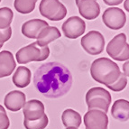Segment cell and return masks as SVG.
Here are the masks:
<instances>
[{
    "mask_svg": "<svg viewBox=\"0 0 129 129\" xmlns=\"http://www.w3.org/2000/svg\"><path fill=\"white\" fill-rule=\"evenodd\" d=\"M79 1H80V0H75V2H76V4H78V3H79Z\"/></svg>",
    "mask_w": 129,
    "mask_h": 129,
    "instance_id": "cell-31",
    "label": "cell"
},
{
    "mask_svg": "<svg viewBox=\"0 0 129 129\" xmlns=\"http://www.w3.org/2000/svg\"><path fill=\"white\" fill-rule=\"evenodd\" d=\"M81 46L85 52L90 55H99L105 47V38L101 33L90 31L81 38Z\"/></svg>",
    "mask_w": 129,
    "mask_h": 129,
    "instance_id": "cell-7",
    "label": "cell"
},
{
    "mask_svg": "<svg viewBox=\"0 0 129 129\" xmlns=\"http://www.w3.org/2000/svg\"><path fill=\"white\" fill-rule=\"evenodd\" d=\"M86 129H108V117L106 113L99 109H89L84 116Z\"/></svg>",
    "mask_w": 129,
    "mask_h": 129,
    "instance_id": "cell-9",
    "label": "cell"
},
{
    "mask_svg": "<svg viewBox=\"0 0 129 129\" xmlns=\"http://www.w3.org/2000/svg\"><path fill=\"white\" fill-rule=\"evenodd\" d=\"M15 67L16 64L12 52L8 51H2L0 52V79L10 76Z\"/></svg>",
    "mask_w": 129,
    "mask_h": 129,
    "instance_id": "cell-15",
    "label": "cell"
},
{
    "mask_svg": "<svg viewBox=\"0 0 129 129\" xmlns=\"http://www.w3.org/2000/svg\"><path fill=\"white\" fill-rule=\"evenodd\" d=\"M39 11L43 17L51 21H60L67 15L66 7L60 0H42Z\"/></svg>",
    "mask_w": 129,
    "mask_h": 129,
    "instance_id": "cell-6",
    "label": "cell"
},
{
    "mask_svg": "<svg viewBox=\"0 0 129 129\" xmlns=\"http://www.w3.org/2000/svg\"><path fill=\"white\" fill-rule=\"evenodd\" d=\"M50 48L48 45L41 47L36 42L23 47L16 52L15 58L19 64H27L32 61H43L49 57Z\"/></svg>",
    "mask_w": 129,
    "mask_h": 129,
    "instance_id": "cell-3",
    "label": "cell"
},
{
    "mask_svg": "<svg viewBox=\"0 0 129 129\" xmlns=\"http://www.w3.org/2000/svg\"><path fill=\"white\" fill-rule=\"evenodd\" d=\"M111 115L114 118L126 122L129 118V102L125 99L116 100L111 108Z\"/></svg>",
    "mask_w": 129,
    "mask_h": 129,
    "instance_id": "cell-17",
    "label": "cell"
},
{
    "mask_svg": "<svg viewBox=\"0 0 129 129\" xmlns=\"http://www.w3.org/2000/svg\"><path fill=\"white\" fill-rule=\"evenodd\" d=\"M90 74L93 80L106 87L114 84L120 77L119 66L108 58L95 60L90 67Z\"/></svg>",
    "mask_w": 129,
    "mask_h": 129,
    "instance_id": "cell-2",
    "label": "cell"
},
{
    "mask_svg": "<svg viewBox=\"0 0 129 129\" xmlns=\"http://www.w3.org/2000/svg\"><path fill=\"white\" fill-rule=\"evenodd\" d=\"M128 64H129L128 61H126V62L124 64V71H125L124 74H125L126 77H128Z\"/></svg>",
    "mask_w": 129,
    "mask_h": 129,
    "instance_id": "cell-27",
    "label": "cell"
},
{
    "mask_svg": "<svg viewBox=\"0 0 129 129\" xmlns=\"http://www.w3.org/2000/svg\"><path fill=\"white\" fill-rule=\"evenodd\" d=\"M86 24L79 16H71L62 24V32L67 38L76 39L85 33Z\"/></svg>",
    "mask_w": 129,
    "mask_h": 129,
    "instance_id": "cell-10",
    "label": "cell"
},
{
    "mask_svg": "<svg viewBox=\"0 0 129 129\" xmlns=\"http://www.w3.org/2000/svg\"><path fill=\"white\" fill-rule=\"evenodd\" d=\"M9 125H10V121L7 115V112L3 108V106L0 105V129H8Z\"/></svg>",
    "mask_w": 129,
    "mask_h": 129,
    "instance_id": "cell-24",
    "label": "cell"
},
{
    "mask_svg": "<svg viewBox=\"0 0 129 129\" xmlns=\"http://www.w3.org/2000/svg\"><path fill=\"white\" fill-rule=\"evenodd\" d=\"M125 8H126V11H128V0H126V3H125Z\"/></svg>",
    "mask_w": 129,
    "mask_h": 129,
    "instance_id": "cell-28",
    "label": "cell"
},
{
    "mask_svg": "<svg viewBox=\"0 0 129 129\" xmlns=\"http://www.w3.org/2000/svg\"><path fill=\"white\" fill-rule=\"evenodd\" d=\"M103 1L108 6H117L123 2V0H103Z\"/></svg>",
    "mask_w": 129,
    "mask_h": 129,
    "instance_id": "cell-26",
    "label": "cell"
},
{
    "mask_svg": "<svg viewBox=\"0 0 129 129\" xmlns=\"http://www.w3.org/2000/svg\"><path fill=\"white\" fill-rule=\"evenodd\" d=\"M34 84L46 98H60L70 90L72 76L66 67L58 62L43 64L35 71Z\"/></svg>",
    "mask_w": 129,
    "mask_h": 129,
    "instance_id": "cell-1",
    "label": "cell"
},
{
    "mask_svg": "<svg viewBox=\"0 0 129 129\" xmlns=\"http://www.w3.org/2000/svg\"><path fill=\"white\" fill-rule=\"evenodd\" d=\"M3 44H4V43H0V50H1V48L3 47Z\"/></svg>",
    "mask_w": 129,
    "mask_h": 129,
    "instance_id": "cell-30",
    "label": "cell"
},
{
    "mask_svg": "<svg viewBox=\"0 0 129 129\" xmlns=\"http://www.w3.org/2000/svg\"><path fill=\"white\" fill-rule=\"evenodd\" d=\"M0 2H1V0H0Z\"/></svg>",
    "mask_w": 129,
    "mask_h": 129,
    "instance_id": "cell-32",
    "label": "cell"
},
{
    "mask_svg": "<svg viewBox=\"0 0 129 129\" xmlns=\"http://www.w3.org/2000/svg\"><path fill=\"white\" fill-rule=\"evenodd\" d=\"M49 25L46 21L41 19H32L22 25V33L24 36L31 39H37L38 35L43 28Z\"/></svg>",
    "mask_w": 129,
    "mask_h": 129,
    "instance_id": "cell-14",
    "label": "cell"
},
{
    "mask_svg": "<svg viewBox=\"0 0 129 129\" xmlns=\"http://www.w3.org/2000/svg\"><path fill=\"white\" fill-rule=\"evenodd\" d=\"M32 72L27 67L19 66L13 75V83L18 88H25L31 82Z\"/></svg>",
    "mask_w": 129,
    "mask_h": 129,
    "instance_id": "cell-18",
    "label": "cell"
},
{
    "mask_svg": "<svg viewBox=\"0 0 129 129\" xmlns=\"http://www.w3.org/2000/svg\"><path fill=\"white\" fill-rule=\"evenodd\" d=\"M66 129H78V128H73V127H67Z\"/></svg>",
    "mask_w": 129,
    "mask_h": 129,
    "instance_id": "cell-29",
    "label": "cell"
},
{
    "mask_svg": "<svg viewBox=\"0 0 129 129\" xmlns=\"http://www.w3.org/2000/svg\"><path fill=\"white\" fill-rule=\"evenodd\" d=\"M12 35V29L11 27L7 28L6 30H0V43H4L8 41Z\"/></svg>",
    "mask_w": 129,
    "mask_h": 129,
    "instance_id": "cell-25",
    "label": "cell"
},
{
    "mask_svg": "<svg viewBox=\"0 0 129 129\" xmlns=\"http://www.w3.org/2000/svg\"><path fill=\"white\" fill-rule=\"evenodd\" d=\"M60 32L59 31L58 28L55 26H49L43 28V30L40 32L37 37L36 43L39 46L43 47V46L48 45V43L55 41L56 39L60 37Z\"/></svg>",
    "mask_w": 129,
    "mask_h": 129,
    "instance_id": "cell-16",
    "label": "cell"
},
{
    "mask_svg": "<svg viewBox=\"0 0 129 129\" xmlns=\"http://www.w3.org/2000/svg\"><path fill=\"white\" fill-rule=\"evenodd\" d=\"M23 113H24L25 120H38L45 114L44 113V105L40 100L31 99L24 103V107H23Z\"/></svg>",
    "mask_w": 129,
    "mask_h": 129,
    "instance_id": "cell-11",
    "label": "cell"
},
{
    "mask_svg": "<svg viewBox=\"0 0 129 129\" xmlns=\"http://www.w3.org/2000/svg\"><path fill=\"white\" fill-rule=\"evenodd\" d=\"M77 5L82 17L87 20H94L100 14V7L97 0H80Z\"/></svg>",
    "mask_w": 129,
    "mask_h": 129,
    "instance_id": "cell-12",
    "label": "cell"
},
{
    "mask_svg": "<svg viewBox=\"0 0 129 129\" xmlns=\"http://www.w3.org/2000/svg\"><path fill=\"white\" fill-rule=\"evenodd\" d=\"M126 85H127V77L124 73L121 72L120 77L118 78V80H116L114 84L109 85L107 88L111 89L112 91H115V92H119V91H122L123 89H125Z\"/></svg>",
    "mask_w": 129,
    "mask_h": 129,
    "instance_id": "cell-23",
    "label": "cell"
},
{
    "mask_svg": "<svg viewBox=\"0 0 129 129\" xmlns=\"http://www.w3.org/2000/svg\"><path fill=\"white\" fill-rule=\"evenodd\" d=\"M49 119L45 114L38 120L29 121L24 119V125L25 129H45L48 125Z\"/></svg>",
    "mask_w": 129,
    "mask_h": 129,
    "instance_id": "cell-22",
    "label": "cell"
},
{
    "mask_svg": "<svg viewBox=\"0 0 129 129\" xmlns=\"http://www.w3.org/2000/svg\"><path fill=\"white\" fill-rule=\"evenodd\" d=\"M107 52L113 60L125 61L129 59V45L126 42L125 34L116 35L107 46Z\"/></svg>",
    "mask_w": 129,
    "mask_h": 129,
    "instance_id": "cell-5",
    "label": "cell"
},
{
    "mask_svg": "<svg viewBox=\"0 0 129 129\" xmlns=\"http://www.w3.org/2000/svg\"><path fill=\"white\" fill-rule=\"evenodd\" d=\"M13 11L9 7L0 8V30H6L11 27V23L13 21Z\"/></svg>",
    "mask_w": 129,
    "mask_h": 129,
    "instance_id": "cell-21",
    "label": "cell"
},
{
    "mask_svg": "<svg viewBox=\"0 0 129 129\" xmlns=\"http://www.w3.org/2000/svg\"><path fill=\"white\" fill-rule=\"evenodd\" d=\"M104 24L112 30H119L126 23V15L122 9L118 7H109L104 11L102 15Z\"/></svg>",
    "mask_w": 129,
    "mask_h": 129,
    "instance_id": "cell-8",
    "label": "cell"
},
{
    "mask_svg": "<svg viewBox=\"0 0 129 129\" xmlns=\"http://www.w3.org/2000/svg\"><path fill=\"white\" fill-rule=\"evenodd\" d=\"M26 100V96L24 93L18 90H13L7 93L5 97V107L10 111L16 112L23 108Z\"/></svg>",
    "mask_w": 129,
    "mask_h": 129,
    "instance_id": "cell-13",
    "label": "cell"
},
{
    "mask_svg": "<svg viewBox=\"0 0 129 129\" xmlns=\"http://www.w3.org/2000/svg\"><path fill=\"white\" fill-rule=\"evenodd\" d=\"M61 120H62L63 125L67 127H73V128H79L81 125L82 119L77 111L71 108L64 110L61 116Z\"/></svg>",
    "mask_w": 129,
    "mask_h": 129,
    "instance_id": "cell-19",
    "label": "cell"
},
{
    "mask_svg": "<svg viewBox=\"0 0 129 129\" xmlns=\"http://www.w3.org/2000/svg\"><path fill=\"white\" fill-rule=\"evenodd\" d=\"M111 95L103 88H92L86 94V103L89 109H99L108 113L111 104Z\"/></svg>",
    "mask_w": 129,
    "mask_h": 129,
    "instance_id": "cell-4",
    "label": "cell"
},
{
    "mask_svg": "<svg viewBox=\"0 0 129 129\" xmlns=\"http://www.w3.org/2000/svg\"><path fill=\"white\" fill-rule=\"evenodd\" d=\"M36 2L37 0H15L14 6L18 13L26 15L34 11Z\"/></svg>",
    "mask_w": 129,
    "mask_h": 129,
    "instance_id": "cell-20",
    "label": "cell"
}]
</instances>
